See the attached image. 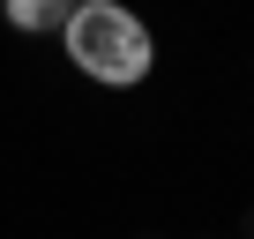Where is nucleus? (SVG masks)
<instances>
[{
    "instance_id": "nucleus-1",
    "label": "nucleus",
    "mask_w": 254,
    "mask_h": 239,
    "mask_svg": "<svg viewBox=\"0 0 254 239\" xmlns=\"http://www.w3.org/2000/svg\"><path fill=\"white\" fill-rule=\"evenodd\" d=\"M67 60L105 82V90H127V82H142L157 67V38L135 8H112V0H82V8H67Z\"/></svg>"
},
{
    "instance_id": "nucleus-2",
    "label": "nucleus",
    "mask_w": 254,
    "mask_h": 239,
    "mask_svg": "<svg viewBox=\"0 0 254 239\" xmlns=\"http://www.w3.org/2000/svg\"><path fill=\"white\" fill-rule=\"evenodd\" d=\"M8 23L15 30H67V8H60V0H8Z\"/></svg>"
}]
</instances>
